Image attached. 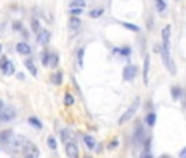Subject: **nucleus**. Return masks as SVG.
Returning <instances> with one entry per match:
<instances>
[{
	"label": "nucleus",
	"instance_id": "23",
	"mask_svg": "<svg viewBox=\"0 0 186 158\" xmlns=\"http://www.w3.org/2000/svg\"><path fill=\"white\" fill-rule=\"evenodd\" d=\"M102 13H104V10H102V8H96V10H91L89 17H91V18H99V17H101Z\"/></svg>",
	"mask_w": 186,
	"mask_h": 158
},
{
	"label": "nucleus",
	"instance_id": "34",
	"mask_svg": "<svg viewBox=\"0 0 186 158\" xmlns=\"http://www.w3.org/2000/svg\"><path fill=\"white\" fill-rule=\"evenodd\" d=\"M69 13H71V17H79L81 13H83V8H71Z\"/></svg>",
	"mask_w": 186,
	"mask_h": 158
},
{
	"label": "nucleus",
	"instance_id": "24",
	"mask_svg": "<svg viewBox=\"0 0 186 158\" xmlns=\"http://www.w3.org/2000/svg\"><path fill=\"white\" fill-rule=\"evenodd\" d=\"M127 30H132V31H135V33H138L140 31V26H137V25H133V23H122Z\"/></svg>",
	"mask_w": 186,
	"mask_h": 158
},
{
	"label": "nucleus",
	"instance_id": "22",
	"mask_svg": "<svg viewBox=\"0 0 186 158\" xmlns=\"http://www.w3.org/2000/svg\"><path fill=\"white\" fill-rule=\"evenodd\" d=\"M13 73H15V66H13V63H12V61H10V63L7 64V68H5V69H3V74H7V76H10V74H13Z\"/></svg>",
	"mask_w": 186,
	"mask_h": 158
},
{
	"label": "nucleus",
	"instance_id": "30",
	"mask_svg": "<svg viewBox=\"0 0 186 158\" xmlns=\"http://www.w3.org/2000/svg\"><path fill=\"white\" fill-rule=\"evenodd\" d=\"M31 30H33L35 33H38L40 30H41V28H40V23H38L36 18H33V20H31Z\"/></svg>",
	"mask_w": 186,
	"mask_h": 158
},
{
	"label": "nucleus",
	"instance_id": "1",
	"mask_svg": "<svg viewBox=\"0 0 186 158\" xmlns=\"http://www.w3.org/2000/svg\"><path fill=\"white\" fill-rule=\"evenodd\" d=\"M153 50H155L156 53H160V55H161V58H163V63H165V66H166L168 71H170L171 74H176V68H175V63H173V60L170 58V53L165 51L161 45H155V46H153Z\"/></svg>",
	"mask_w": 186,
	"mask_h": 158
},
{
	"label": "nucleus",
	"instance_id": "16",
	"mask_svg": "<svg viewBox=\"0 0 186 158\" xmlns=\"http://www.w3.org/2000/svg\"><path fill=\"white\" fill-rule=\"evenodd\" d=\"M84 143H86V147H88V148H96V140L92 138L91 135L84 137Z\"/></svg>",
	"mask_w": 186,
	"mask_h": 158
},
{
	"label": "nucleus",
	"instance_id": "8",
	"mask_svg": "<svg viewBox=\"0 0 186 158\" xmlns=\"http://www.w3.org/2000/svg\"><path fill=\"white\" fill-rule=\"evenodd\" d=\"M135 76H137V66H133V64H127V66L124 68V79L125 81H132Z\"/></svg>",
	"mask_w": 186,
	"mask_h": 158
},
{
	"label": "nucleus",
	"instance_id": "31",
	"mask_svg": "<svg viewBox=\"0 0 186 158\" xmlns=\"http://www.w3.org/2000/svg\"><path fill=\"white\" fill-rule=\"evenodd\" d=\"M56 64H58V55H56V53H51V56H50V66H56Z\"/></svg>",
	"mask_w": 186,
	"mask_h": 158
},
{
	"label": "nucleus",
	"instance_id": "21",
	"mask_svg": "<svg viewBox=\"0 0 186 158\" xmlns=\"http://www.w3.org/2000/svg\"><path fill=\"white\" fill-rule=\"evenodd\" d=\"M50 53L48 51H43L41 53V61H43V66H50Z\"/></svg>",
	"mask_w": 186,
	"mask_h": 158
},
{
	"label": "nucleus",
	"instance_id": "35",
	"mask_svg": "<svg viewBox=\"0 0 186 158\" xmlns=\"http://www.w3.org/2000/svg\"><path fill=\"white\" fill-rule=\"evenodd\" d=\"M171 92H173V97H175V99H178V97H179V87H178V86L171 87Z\"/></svg>",
	"mask_w": 186,
	"mask_h": 158
},
{
	"label": "nucleus",
	"instance_id": "29",
	"mask_svg": "<svg viewBox=\"0 0 186 158\" xmlns=\"http://www.w3.org/2000/svg\"><path fill=\"white\" fill-rule=\"evenodd\" d=\"M64 104L66 105H73L74 104V97L69 94V92H66V94H64Z\"/></svg>",
	"mask_w": 186,
	"mask_h": 158
},
{
	"label": "nucleus",
	"instance_id": "33",
	"mask_svg": "<svg viewBox=\"0 0 186 158\" xmlns=\"http://www.w3.org/2000/svg\"><path fill=\"white\" fill-rule=\"evenodd\" d=\"M48 147H50V148H53V150L56 148V140L53 138V135L48 137Z\"/></svg>",
	"mask_w": 186,
	"mask_h": 158
},
{
	"label": "nucleus",
	"instance_id": "15",
	"mask_svg": "<svg viewBox=\"0 0 186 158\" xmlns=\"http://www.w3.org/2000/svg\"><path fill=\"white\" fill-rule=\"evenodd\" d=\"M69 26H71L73 30H78V28L81 26V20H79V17H71V20H69Z\"/></svg>",
	"mask_w": 186,
	"mask_h": 158
},
{
	"label": "nucleus",
	"instance_id": "27",
	"mask_svg": "<svg viewBox=\"0 0 186 158\" xmlns=\"http://www.w3.org/2000/svg\"><path fill=\"white\" fill-rule=\"evenodd\" d=\"M53 83H55L56 86H60V84L63 83V74H61V71H58V73L55 74V78H53Z\"/></svg>",
	"mask_w": 186,
	"mask_h": 158
},
{
	"label": "nucleus",
	"instance_id": "2",
	"mask_svg": "<svg viewBox=\"0 0 186 158\" xmlns=\"http://www.w3.org/2000/svg\"><path fill=\"white\" fill-rule=\"evenodd\" d=\"M25 145H26V140L20 137V135H15L13 138H12V142L7 145V148L10 153H18V151H23V148H25Z\"/></svg>",
	"mask_w": 186,
	"mask_h": 158
},
{
	"label": "nucleus",
	"instance_id": "7",
	"mask_svg": "<svg viewBox=\"0 0 186 158\" xmlns=\"http://www.w3.org/2000/svg\"><path fill=\"white\" fill-rule=\"evenodd\" d=\"M64 150H66L68 158H79V148L74 142H68L64 145Z\"/></svg>",
	"mask_w": 186,
	"mask_h": 158
},
{
	"label": "nucleus",
	"instance_id": "26",
	"mask_svg": "<svg viewBox=\"0 0 186 158\" xmlns=\"http://www.w3.org/2000/svg\"><path fill=\"white\" fill-rule=\"evenodd\" d=\"M83 60H84V48H79V51H78V64H79V68H83Z\"/></svg>",
	"mask_w": 186,
	"mask_h": 158
},
{
	"label": "nucleus",
	"instance_id": "25",
	"mask_svg": "<svg viewBox=\"0 0 186 158\" xmlns=\"http://www.w3.org/2000/svg\"><path fill=\"white\" fill-rule=\"evenodd\" d=\"M155 7H156V10H158V12H163V10L166 8L165 0H156V2H155Z\"/></svg>",
	"mask_w": 186,
	"mask_h": 158
},
{
	"label": "nucleus",
	"instance_id": "37",
	"mask_svg": "<svg viewBox=\"0 0 186 158\" xmlns=\"http://www.w3.org/2000/svg\"><path fill=\"white\" fill-rule=\"evenodd\" d=\"M142 158H152V155H150V150L143 151V153H142Z\"/></svg>",
	"mask_w": 186,
	"mask_h": 158
},
{
	"label": "nucleus",
	"instance_id": "18",
	"mask_svg": "<svg viewBox=\"0 0 186 158\" xmlns=\"http://www.w3.org/2000/svg\"><path fill=\"white\" fill-rule=\"evenodd\" d=\"M86 0H71V8H84Z\"/></svg>",
	"mask_w": 186,
	"mask_h": 158
},
{
	"label": "nucleus",
	"instance_id": "5",
	"mask_svg": "<svg viewBox=\"0 0 186 158\" xmlns=\"http://www.w3.org/2000/svg\"><path fill=\"white\" fill-rule=\"evenodd\" d=\"M15 115H17V110L13 107H10V105H5L3 110L0 112V122H10L15 119Z\"/></svg>",
	"mask_w": 186,
	"mask_h": 158
},
{
	"label": "nucleus",
	"instance_id": "4",
	"mask_svg": "<svg viewBox=\"0 0 186 158\" xmlns=\"http://www.w3.org/2000/svg\"><path fill=\"white\" fill-rule=\"evenodd\" d=\"M23 156L25 158H40V150H38V147L35 143H31V142H26V145H25V148H23Z\"/></svg>",
	"mask_w": 186,
	"mask_h": 158
},
{
	"label": "nucleus",
	"instance_id": "19",
	"mask_svg": "<svg viewBox=\"0 0 186 158\" xmlns=\"http://www.w3.org/2000/svg\"><path fill=\"white\" fill-rule=\"evenodd\" d=\"M61 138H63V142H64V143H68V142H71L73 133L69 132V130H63V132H61Z\"/></svg>",
	"mask_w": 186,
	"mask_h": 158
},
{
	"label": "nucleus",
	"instance_id": "36",
	"mask_svg": "<svg viewBox=\"0 0 186 158\" xmlns=\"http://www.w3.org/2000/svg\"><path fill=\"white\" fill-rule=\"evenodd\" d=\"M115 147H117V140H112V142H110V145H109V148H110V150H114Z\"/></svg>",
	"mask_w": 186,
	"mask_h": 158
},
{
	"label": "nucleus",
	"instance_id": "12",
	"mask_svg": "<svg viewBox=\"0 0 186 158\" xmlns=\"http://www.w3.org/2000/svg\"><path fill=\"white\" fill-rule=\"evenodd\" d=\"M145 140V133L142 130V125H137V130H135V137H133V142L135 143H142Z\"/></svg>",
	"mask_w": 186,
	"mask_h": 158
},
{
	"label": "nucleus",
	"instance_id": "42",
	"mask_svg": "<svg viewBox=\"0 0 186 158\" xmlns=\"http://www.w3.org/2000/svg\"><path fill=\"white\" fill-rule=\"evenodd\" d=\"M84 158H92V156H84Z\"/></svg>",
	"mask_w": 186,
	"mask_h": 158
},
{
	"label": "nucleus",
	"instance_id": "10",
	"mask_svg": "<svg viewBox=\"0 0 186 158\" xmlns=\"http://www.w3.org/2000/svg\"><path fill=\"white\" fill-rule=\"evenodd\" d=\"M13 137L15 135H13V132H12V130H5V132L0 133V143L7 147V145L12 142V138H13Z\"/></svg>",
	"mask_w": 186,
	"mask_h": 158
},
{
	"label": "nucleus",
	"instance_id": "32",
	"mask_svg": "<svg viewBox=\"0 0 186 158\" xmlns=\"http://www.w3.org/2000/svg\"><path fill=\"white\" fill-rule=\"evenodd\" d=\"M115 53H120L122 56H129L130 55V48H120V50H115Z\"/></svg>",
	"mask_w": 186,
	"mask_h": 158
},
{
	"label": "nucleus",
	"instance_id": "14",
	"mask_svg": "<svg viewBox=\"0 0 186 158\" xmlns=\"http://www.w3.org/2000/svg\"><path fill=\"white\" fill-rule=\"evenodd\" d=\"M148 64H150V58L145 56V63H143V83H148Z\"/></svg>",
	"mask_w": 186,
	"mask_h": 158
},
{
	"label": "nucleus",
	"instance_id": "41",
	"mask_svg": "<svg viewBox=\"0 0 186 158\" xmlns=\"http://www.w3.org/2000/svg\"><path fill=\"white\" fill-rule=\"evenodd\" d=\"M0 53H2V45H0Z\"/></svg>",
	"mask_w": 186,
	"mask_h": 158
},
{
	"label": "nucleus",
	"instance_id": "40",
	"mask_svg": "<svg viewBox=\"0 0 186 158\" xmlns=\"http://www.w3.org/2000/svg\"><path fill=\"white\" fill-rule=\"evenodd\" d=\"M3 107H5V105H3V101H2V99H0V112H2V110H3Z\"/></svg>",
	"mask_w": 186,
	"mask_h": 158
},
{
	"label": "nucleus",
	"instance_id": "11",
	"mask_svg": "<svg viewBox=\"0 0 186 158\" xmlns=\"http://www.w3.org/2000/svg\"><path fill=\"white\" fill-rule=\"evenodd\" d=\"M17 53H20V55H30V53H31V46L28 43H25V41H21V43L17 45Z\"/></svg>",
	"mask_w": 186,
	"mask_h": 158
},
{
	"label": "nucleus",
	"instance_id": "13",
	"mask_svg": "<svg viewBox=\"0 0 186 158\" xmlns=\"http://www.w3.org/2000/svg\"><path fill=\"white\" fill-rule=\"evenodd\" d=\"M25 66H26L28 71L31 73V76H36V74H38V69H36V66H35L33 60H26V61H25Z\"/></svg>",
	"mask_w": 186,
	"mask_h": 158
},
{
	"label": "nucleus",
	"instance_id": "3",
	"mask_svg": "<svg viewBox=\"0 0 186 158\" xmlns=\"http://www.w3.org/2000/svg\"><path fill=\"white\" fill-rule=\"evenodd\" d=\"M138 104H140V99H135V101H133V104L130 105V107L129 109H127V112L124 114V115H122L120 117V119H119V124L122 125V124H125V122H129L130 119H132V117L133 115H135V112H137V109H138Z\"/></svg>",
	"mask_w": 186,
	"mask_h": 158
},
{
	"label": "nucleus",
	"instance_id": "17",
	"mask_svg": "<svg viewBox=\"0 0 186 158\" xmlns=\"http://www.w3.org/2000/svg\"><path fill=\"white\" fill-rule=\"evenodd\" d=\"M155 120H156V115L153 112H150L147 117H145V122H147V125H150V127L155 125Z\"/></svg>",
	"mask_w": 186,
	"mask_h": 158
},
{
	"label": "nucleus",
	"instance_id": "9",
	"mask_svg": "<svg viewBox=\"0 0 186 158\" xmlns=\"http://www.w3.org/2000/svg\"><path fill=\"white\" fill-rule=\"evenodd\" d=\"M50 38H51V33L48 30H40L36 33V41L40 45H48L50 43Z\"/></svg>",
	"mask_w": 186,
	"mask_h": 158
},
{
	"label": "nucleus",
	"instance_id": "38",
	"mask_svg": "<svg viewBox=\"0 0 186 158\" xmlns=\"http://www.w3.org/2000/svg\"><path fill=\"white\" fill-rule=\"evenodd\" d=\"M13 28H15V30H21V23L20 22H15L13 23Z\"/></svg>",
	"mask_w": 186,
	"mask_h": 158
},
{
	"label": "nucleus",
	"instance_id": "28",
	"mask_svg": "<svg viewBox=\"0 0 186 158\" xmlns=\"http://www.w3.org/2000/svg\"><path fill=\"white\" fill-rule=\"evenodd\" d=\"M10 61H8V58L7 56H0V69H2V71H3V69L5 68H7V64H8Z\"/></svg>",
	"mask_w": 186,
	"mask_h": 158
},
{
	"label": "nucleus",
	"instance_id": "20",
	"mask_svg": "<svg viewBox=\"0 0 186 158\" xmlns=\"http://www.w3.org/2000/svg\"><path fill=\"white\" fill-rule=\"evenodd\" d=\"M28 122H30V124H31L35 128H38V130L43 127V125H41V122H40V120L36 119V117H30V119H28Z\"/></svg>",
	"mask_w": 186,
	"mask_h": 158
},
{
	"label": "nucleus",
	"instance_id": "43",
	"mask_svg": "<svg viewBox=\"0 0 186 158\" xmlns=\"http://www.w3.org/2000/svg\"><path fill=\"white\" fill-rule=\"evenodd\" d=\"M163 158H166V156H163Z\"/></svg>",
	"mask_w": 186,
	"mask_h": 158
},
{
	"label": "nucleus",
	"instance_id": "6",
	"mask_svg": "<svg viewBox=\"0 0 186 158\" xmlns=\"http://www.w3.org/2000/svg\"><path fill=\"white\" fill-rule=\"evenodd\" d=\"M170 35H171V25H165L161 30V40H163V50L170 53Z\"/></svg>",
	"mask_w": 186,
	"mask_h": 158
},
{
	"label": "nucleus",
	"instance_id": "39",
	"mask_svg": "<svg viewBox=\"0 0 186 158\" xmlns=\"http://www.w3.org/2000/svg\"><path fill=\"white\" fill-rule=\"evenodd\" d=\"M179 158H186V147H184L181 151H179Z\"/></svg>",
	"mask_w": 186,
	"mask_h": 158
}]
</instances>
